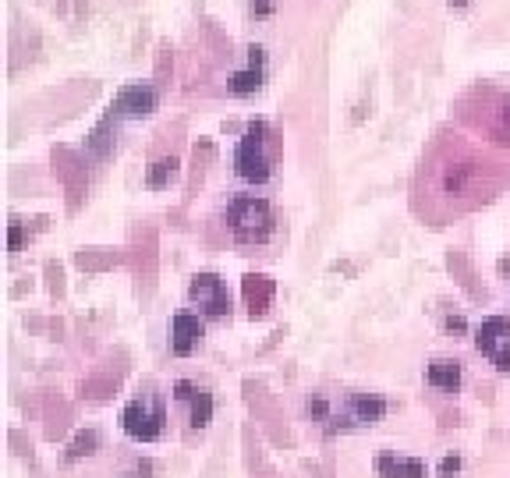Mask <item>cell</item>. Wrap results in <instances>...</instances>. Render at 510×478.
Wrapping results in <instances>:
<instances>
[{
	"mask_svg": "<svg viewBox=\"0 0 510 478\" xmlns=\"http://www.w3.org/2000/svg\"><path fill=\"white\" fill-rule=\"evenodd\" d=\"M263 61H266V50H263V47H251V50H248V64H251V68H263Z\"/></svg>",
	"mask_w": 510,
	"mask_h": 478,
	"instance_id": "ffe728a7",
	"label": "cell"
},
{
	"mask_svg": "<svg viewBox=\"0 0 510 478\" xmlns=\"http://www.w3.org/2000/svg\"><path fill=\"white\" fill-rule=\"evenodd\" d=\"M198 340H202V319L191 312H177L170 323V351L184 358L198 347Z\"/></svg>",
	"mask_w": 510,
	"mask_h": 478,
	"instance_id": "52a82bcc",
	"label": "cell"
},
{
	"mask_svg": "<svg viewBox=\"0 0 510 478\" xmlns=\"http://www.w3.org/2000/svg\"><path fill=\"white\" fill-rule=\"evenodd\" d=\"M425 379H429L432 386H439V390H457V386H461V362H453V358H436V362H429Z\"/></svg>",
	"mask_w": 510,
	"mask_h": 478,
	"instance_id": "7c38bea8",
	"label": "cell"
},
{
	"mask_svg": "<svg viewBox=\"0 0 510 478\" xmlns=\"http://www.w3.org/2000/svg\"><path fill=\"white\" fill-rule=\"evenodd\" d=\"M149 471H153V464H149V460H142V464H138V467H131V471H128L124 478H146Z\"/></svg>",
	"mask_w": 510,
	"mask_h": 478,
	"instance_id": "44dd1931",
	"label": "cell"
},
{
	"mask_svg": "<svg viewBox=\"0 0 510 478\" xmlns=\"http://www.w3.org/2000/svg\"><path fill=\"white\" fill-rule=\"evenodd\" d=\"M263 124L255 121V124H248V131H244V138L237 142V153H234V170H237V177H244V181H251V184H263V181H270V160H266V149H263Z\"/></svg>",
	"mask_w": 510,
	"mask_h": 478,
	"instance_id": "7a4b0ae2",
	"label": "cell"
},
{
	"mask_svg": "<svg viewBox=\"0 0 510 478\" xmlns=\"http://www.w3.org/2000/svg\"><path fill=\"white\" fill-rule=\"evenodd\" d=\"M174 170H177V160L174 156H163V160H156L149 170H146V188H167L170 184V177H174Z\"/></svg>",
	"mask_w": 510,
	"mask_h": 478,
	"instance_id": "4fadbf2b",
	"label": "cell"
},
{
	"mask_svg": "<svg viewBox=\"0 0 510 478\" xmlns=\"http://www.w3.org/2000/svg\"><path fill=\"white\" fill-rule=\"evenodd\" d=\"M188 294H191V301H195L198 309H206L209 316H227V312H230V294H227V287H223V280H220L216 273H198V277H191Z\"/></svg>",
	"mask_w": 510,
	"mask_h": 478,
	"instance_id": "5b68a950",
	"label": "cell"
},
{
	"mask_svg": "<svg viewBox=\"0 0 510 478\" xmlns=\"http://www.w3.org/2000/svg\"><path fill=\"white\" fill-rule=\"evenodd\" d=\"M503 124H510V103L503 107Z\"/></svg>",
	"mask_w": 510,
	"mask_h": 478,
	"instance_id": "cb8c5ba5",
	"label": "cell"
},
{
	"mask_svg": "<svg viewBox=\"0 0 510 478\" xmlns=\"http://www.w3.org/2000/svg\"><path fill=\"white\" fill-rule=\"evenodd\" d=\"M110 145H114V138H110V117H103V121L96 124V131L89 135V153H93L96 160H107V156H110Z\"/></svg>",
	"mask_w": 510,
	"mask_h": 478,
	"instance_id": "9a60e30c",
	"label": "cell"
},
{
	"mask_svg": "<svg viewBox=\"0 0 510 478\" xmlns=\"http://www.w3.org/2000/svg\"><path fill=\"white\" fill-rule=\"evenodd\" d=\"M259 85H263V68H244V71L230 75V92H237V96H248Z\"/></svg>",
	"mask_w": 510,
	"mask_h": 478,
	"instance_id": "5bb4252c",
	"label": "cell"
},
{
	"mask_svg": "<svg viewBox=\"0 0 510 478\" xmlns=\"http://www.w3.org/2000/svg\"><path fill=\"white\" fill-rule=\"evenodd\" d=\"M174 397L191 404V425H195V429H206V425H209V418H213V393H206V390H198L195 383L181 379V383L174 386Z\"/></svg>",
	"mask_w": 510,
	"mask_h": 478,
	"instance_id": "ba28073f",
	"label": "cell"
},
{
	"mask_svg": "<svg viewBox=\"0 0 510 478\" xmlns=\"http://www.w3.org/2000/svg\"><path fill=\"white\" fill-rule=\"evenodd\" d=\"M475 347L499 369V372H510V323L503 316H492L478 326L475 333Z\"/></svg>",
	"mask_w": 510,
	"mask_h": 478,
	"instance_id": "3957f363",
	"label": "cell"
},
{
	"mask_svg": "<svg viewBox=\"0 0 510 478\" xmlns=\"http://www.w3.org/2000/svg\"><path fill=\"white\" fill-rule=\"evenodd\" d=\"M251 11L255 15H270V0H251Z\"/></svg>",
	"mask_w": 510,
	"mask_h": 478,
	"instance_id": "603a6c76",
	"label": "cell"
},
{
	"mask_svg": "<svg viewBox=\"0 0 510 478\" xmlns=\"http://www.w3.org/2000/svg\"><path fill=\"white\" fill-rule=\"evenodd\" d=\"M22 241H25V230H22V223H11V230H8V245H11V252H18V249H22Z\"/></svg>",
	"mask_w": 510,
	"mask_h": 478,
	"instance_id": "d6986e66",
	"label": "cell"
},
{
	"mask_svg": "<svg viewBox=\"0 0 510 478\" xmlns=\"http://www.w3.org/2000/svg\"><path fill=\"white\" fill-rule=\"evenodd\" d=\"M96 446H100V436L93 432V429H85V432H78L75 439H71V446H68V460H78V457H89V453H96Z\"/></svg>",
	"mask_w": 510,
	"mask_h": 478,
	"instance_id": "2e32d148",
	"label": "cell"
},
{
	"mask_svg": "<svg viewBox=\"0 0 510 478\" xmlns=\"http://www.w3.org/2000/svg\"><path fill=\"white\" fill-rule=\"evenodd\" d=\"M227 223H230V234L237 241H266L270 230H273V209H270L266 198L241 195V198L230 202Z\"/></svg>",
	"mask_w": 510,
	"mask_h": 478,
	"instance_id": "6da1fadb",
	"label": "cell"
},
{
	"mask_svg": "<svg viewBox=\"0 0 510 478\" xmlns=\"http://www.w3.org/2000/svg\"><path fill=\"white\" fill-rule=\"evenodd\" d=\"M457 471H461V457L446 453V457L439 460V474H443V478H450V474H457Z\"/></svg>",
	"mask_w": 510,
	"mask_h": 478,
	"instance_id": "ac0fdd59",
	"label": "cell"
},
{
	"mask_svg": "<svg viewBox=\"0 0 510 478\" xmlns=\"http://www.w3.org/2000/svg\"><path fill=\"white\" fill-rule=\"evenodd\" d=\"M468 4V0H450V8H464Z\"/></svg>",
	"mask_w": 510,
	"mask_h": 478,
	"instance_id": "d4e9b609",
	"label": "cell"
},
{
	"mask_svg": "<svg viewBox=\"0 0 510 478\" xmlns=\"http://www.w3.org/2000/svg\"><path fill=\"white\" fill-rule=\"evenodd\" d=\"M344 414L351 418V425H376L386 414V400L383 397H369V393H351Z\"/></svg>",
	"mask_w": 510,
	"mask_h": 478,
	"instance_id": "9c48e42d",
	"label": "cell"
},
{
	"mask_svg": "<svg viewBox=\"0 0 510 478\" xmlns=\"http://www.w3.org/2000/svg\"><path fill=\"white\" fill-rule=\"evenodd\" d=\"M156 103H160L156 89L138 82V85H124V89L117 92L114 110H117V114H124V117H146V114H153V110H156Z\"/></svg>",
	"mask_w": 510,
	"mask_h": 478,
	"instance_id": "8992f818",
	"label": "cell"
},
{
	"mask_svg": "<svg viewBox=\"0 0 510 478\" xmlns=\"http://www.w3.org/2000/svg\"><path fill=\"white\" fill-rule=\"evenodd\" d=\"M241 291H244V301H248L251 316H263L270 309V301H273V280L263 277V273H248Z\"/></svg>",
	"mask_w": 510,
	"mask_h": 478,
	"instance_id": "8fae6325",
	"label": "cell"
},
{
	"mask_svg": "<svg viewBox=\"0 0 510 478\" xmlns=\"http://www.w3.org/2000/svg\"><path fill=\"white\" fill-rule=\"evenodd\" d=\"M376 471H379V478H425V460L383 453V457H376Z\"/></svg>",
	"mask_w": 510,
	"mask_h": 478,
	"instance_id": "30bf717a",
	"label": "cell"
},
{
	"mask_svg": "<svg viewBox=\"0 0 510 478\" xmlns=\"http://www.w3.org/2000/svg\"><path fill=\"white\" fill-rule=\"evenodd\" d=\"M446 330H450V333H464V319H461V316H450V319H446Z\"/></svg>",
	"mask_w": 510,
	"mask_h": 478,
	"instance_id": "7402d4cb",
	"label": "cell"
},
{
	"mask_svg": "<svg viewBox=\"0 0 510 478\" xmlns=\"http://www.w3.org/2000/svg\"><path fill=\"white\" fill-rule=\"evenodd\" d=\"M121 429L131 439H138V443H153L163 432V411L156 404H149V400H131L121 411Z\"/></svg>",
	"mask_w": 510,
	"mask_h": 478,
	"instance_id": "277c9868",
	"label": "cell"
},
{
	"mask_svg": "<svg viewBox=\"0 0 510 478\" xmlns=\"http://www.w3.org/2000/svg\"><path fill=\"white\" fill-rule=\"evenodd\" d=\"M305 411H309V414H312V418H316V422H323V425H326V422H330V414H333V411H330V404H326V397H323V393H312V397H309V400H305Z\"/></svg>",
	"mask_w": 510,
	"mask_h": 478,
	"instance_id": "e0dca14e",
	"label": "cell"
}]
</instances>
